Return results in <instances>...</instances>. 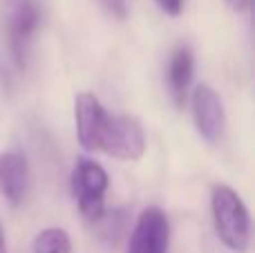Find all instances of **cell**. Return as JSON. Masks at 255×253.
Instances as JSON below:
<instances>
[{"label": "cell", "mask_w": 255, "mask_h": 253, "mask_svg": "<svg viewBox=\"0 0 255 253\" xmlns=\"http://www.w3.org/2000/svg\"><path fill=\"white\" fill-rule=\"evenodd\" d=\"M211 218L215 236L233 253H244L251 245V215L240 193L226 184L211 188Z\"/></svg>", "instance_id": "1"}, {"label": "cell", "mask_w": 255, "mask_h": 253, "mask_svg": "<svg viewBox=\"0 0 255 253\" xmlns=\"http://www.w3.org/2000/svg\"><path fill=\"white\" fill-rule=\"evenodd\" d=\"M110 188L108 170L99 161L79 157L70 175V191L81 215L94 224L106 213V193Z\"/></svg>", "instance_id": "2"}, {"label": "cell", "mask_w": 255, "mask_h": 253, "mask_svg": "<svg viewBox=\"0 0 255 253\" xmlns=\"http://www.w3.org/2000/svg\"><path fill=\"white\" fill-rule=\"evenodd\" d=\"M99 152L121 161H139L145 155L143 126L132 115H108Z\"/></svg>", "instance_id": "3"}, {"label": "cell", "mask_w": 255, "mask_h": 253, "mask_svg": "<svg viewBox=\"0 0 255 253\" xmlns=\"http://www.w3.org/2000/svg\"><path fill=\"white\" fill-rule=\"evenodd\" d=\"M38 22H40V11L34 0H16L7 20V31H4L9 63L16 67V72L25 70L29 45L34 40L36 29H38Z\"/></svg>", "instance_id": "4"}, {"label": "cell", "mask_w": 255, "mask_h": 253, "mask_svg": "<svg viewBox=\"0 0 255 253\" xmlns=\"http://www.w3.org/2000/svg\"><path fill=\"white\" fill-rule=\"evenodd\" d=\"M170 249V222L166 211L148 206L136 215L126 253H168Z\"/></svg>", "instance_id": "5"}, {"label": "cell", "mask_w": 255, "mask_h": 253, "mask_svg": "<svg viewBox=\"0 0 255 253\" xmlns=\"http://www.w3.org/2000/svg\"><path fill=\"white\" fill-rule=\"evenodd\" d=\"M190 110H193V121L199 137L208 143L220 141L226 128V112L220 94L208 83L195 85L190 94Z\"/></svg>", "instance_id": "6"}, {"label": "cell", "mask_w": 255, "mask_h": 253, "mask_svg": "<svg viewBox=\"0 0 255 253\" xmlns=\"http://www.w3.org/2000/svg\"><path fill=\"white\" fill-rule=\"evenodd\" d=\"M110 112L103 108L97 94L81 92L74 99V121H76V139L88 152H99L103 137V128Z\"/></svg>", "instance_id": "7"}, {"label": "cell", "mask_w": 255, "mask_h": 253, "mask_svg": "<svg viewBox=\"0 0 255 253\" xmlns=\"http://www.w3.org/2000/svg\"><path fill=\"white\" fill-rule=\"evenodd\" d=\"M31 191V170L25 155L16 150L0 152V195L11 206L25 204Z\"/></svg>", "instance_id": "8"}, {"label": "cell", "mask_w": 255, "mask_h": 253, "mask_svg": "<svg viewBox=\"0 0 255 253\" xmlns=\"http://www.w3.org/2000/svg\"><path fill=\"white\" fill-rule=\"evenodd\" d=\"M195 76V54L188 45H177L168 61V90L175 106H184Z\"/></svg>", "instance_id": "9"}, {"label": "cell", "mask_w": 255, "mask_h": 253, "mask_svg": "<svg viewBox=\"0 0 255 253\" xmlns=\"http://www.w3.org/2000/svg\"><path fill=\"white\" fill-rule=\"evenodd\" d=\"M31 251L34 253H72V240L63 229L49 227V229H43L34 238Z\"/></svg>", "instance_id": "10"}, {"label": "cell", "mask_w": 255, "mask_h": 253, "mask_svg": "<svg viewBox=\"0 0 255 253\" xmlns=\"http://www.w3.org/2000/svg\"><path fill=\"white\" fill-rule=\"evenodd\" d=\"M97 229V236L101 240H106L108 245H117L119 236L124 233V227H126V218H124V211H108L92 224Z\"/></svg>", "instance_id": "11"}, {"label": "cell", "mask_w": 255, "mask_h": 253, "mask_svg": "<svg viewBox=\"0 0 255 253\" xmlns=\"http://www.w3.org/2000/svg\"><path fill=\"white\" fill-rule=\"evenodd\" d=\"M99 4L117 20H124L128 16V0H99Z\"/></svg>", "instance_id": "12"}, {"label": "cell", "mask_w": 255, "mask_h": 253, "mask_svg": "<svg viewBox=\"0 0 255 253\" xmlns=\"http://www.w3.org/2000/svg\"><path fill=\"white\" fill-rule=\"evenodd\" d=\"M184 2L186 0H154V4L170 18L181 16V11H184Z\"/></svg>", "instance_id": "13"}, {"label": "cell", "mask_w": 255, "mask_h": 253, "mask_svg": "<svg viewBox=\"0 0 255 253\" xmlns=\"http://www.w3.org/2000/svg\"><path fill=\"white\" fill-rule=\"evenodd\" d=\"M224 2L229 4V9H233V11H238V13L247 11V9L251 7V0H224Z\"/></svg>", "instance_id": "14"}, {"label": "cell", "mask_w": 255, "mask_h": 253, "mask_svg": "<svg viewBox=\"0 0 255 253\" xmlns=\"http://www.w3.org/2000/svg\"><path fill=\"white\" fill-rule=\"evenodd\" d=\"M0 253H7V238H4V227L0 222Z\"/></svg>", "instance_id": "15"}]
</instances>
